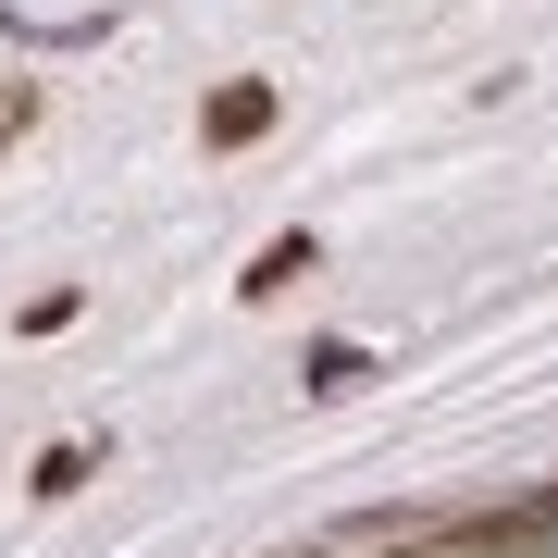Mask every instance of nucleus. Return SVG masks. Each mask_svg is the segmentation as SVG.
Segmentation results:
<instances>
[{
	"instance_id": "obj_4",
	"label": "nucleus",
	"mask_w": 558,
	"mask_h": 558,
	"mask_svg": "<svg viewBox=\"0 0 558 558\" xmlns=\"http://www.w3.org/2000/svg\"><path fill=\"white\" fill-rule=\"evenodd\" d=\"M87 472H100V459H87V447H38V472H25V484H38V497H75Z\"/></svg>"
},
{
	"instance_id": "obj_3",
	"label": "nucleus",
	"mask_w": 558,
	"mask_h": 558,
	"mask_svg": "<svg viewBox=\"0 0 558 558\" xmlns=\"http://www.w3.org/2000/svg\"><path fill=\"white\" fill-rule=\"evenodd\" d=\"M360 373H373V360H360V348L336 336V348H311V373H299V385H311V398H348V385H360Z\"/></svg>"
},
{
	"instance_id": "obj_1",
	"label": "nucleus",
	"mask_w": 558,
	"mask_h": 558,
	"mask_svg": "<svg viewBox=\"0 0 558 558\" xmlns=\"http://www.w3.org/2000/svg\"><path fill=\"white\" fill-rule=\"evenodd\" d=\"M260 124H274V87H260V75H223L211 112H199V137H211V149H248Z\"/></svg>"
},
{
	"instance_id": "obj_5",
	"label": "nucleus",
	"mask_w": 558,
	"mask_h": 558,
	"mask_svg": "<svg viewBox=\"0 0 558 558\" xmlns=\"http://www.w3.org/2000/svg\"><path fill=\"white\" fill-rule=\"evenodd\" d=\"M25 124H38V87H0V149H13Z\"/></svg>"
},
{
	"instance_id": "obj_2",
	"label": "nucleus",
	"mask_w": 558,
	"mask_h": 558,
	"mask_svg": "<svg viewBox=\"0 0 558 558\" xmlns=\"http://www.w3.org/2000/svg\"><path fill=\"white\" fill-rule=\"evenodd\" d=\"M299 274H323V248H311V236H274V248H260V260H248L236 286H248V299H286Z\"/></svg>"
}]
</instances>
